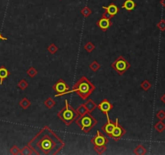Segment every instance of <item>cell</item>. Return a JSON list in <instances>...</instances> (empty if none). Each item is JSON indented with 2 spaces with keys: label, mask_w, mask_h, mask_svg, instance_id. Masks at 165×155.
<instances>
[{
  "label": "cell",
  "mask_w": 165,
  "mask_h": 155,
  "mask_svg": "<svg viewBox=\"0 0 165 155\" xmlns=\"http://www.w3.org/2000/svg\"><path fill=\"white\" fill-rule=\"evenodd\" d=\"M34 154L56 155L65 146L64 141L48 126H45L28 143Z\"/></svg>",
  "instance_id": "obj_1"
},
{
  "label": "cell",
  "mask_w": 165,
  "mask_h": 155,
  "mask_svg": "<svg viewBox=\"0 0 165 155\" xmlns=\"http://www.w3.org/2000/svg\"><path fill=\"white\" fill-rule=\"evenodd\" d=\"M95 86L85 76H82L73 85V89L71 91L64 92V93L60 94L59 96H62V95L69 94V93H77L80 96L81 100H86L91 95L93 92L95 91Z\"/></svg>",
  "instance_id": "obj_2"
},
{
  "label": "cell",
  "mask_w": 165,
  "mask_h": 155,
  "mask_svg": "<svg viewBox=\"0 0 165 155\" xmlns=\"http://www.w3.org/2000/svg\"><path fill=\"white\" fill-rule=\"evenodd\" d=\"M64 103L65 106L61 111H58L57 117H59V119L61 121L64 122L66 126H69L73 122L78 118L79 115L75 108H73L72 106L69 104L67 100H64Z\"/></svg>",
  "instance_id": "obj_3"
},
{
  "label": "cell",
  "mask_w": 165,
  "mask_h": 155,
  "mask_svg": "<svg viewBox=\"0 0 165 155\" xmlns=\"http://www.w3.org/2000/svg\"><path fill=\"white\" fill-rule=\"evenodd\" d=\"M76 124L78 125L81 130L85 133H88L92 130L93 127L98 125V120L95 117L91 115V113L85 114L84 116H81L76 120Z\"/></svg>",
  "instance_id": "obj_4"
},
{
  "label": "cell",
  "mask_w": 165,
  "mask_h": 155,
  "mask_svg": "<svg viewBox=\"0 0 165 155\" xmlns=\"http://www.w3.org/2000/svg\"><path fill=\"white\" fill-rule=\"evenodd\" d=\"M131 64L126 61V58L123 56H119L115 61L111 64L112 69H114L119 75H123L125 74L127 69L131 68Z\"/></svg>",
  "instance_id": "obj_5"
},
{
  "label": "cell",
  "mask_w": 165,
  "mask_h": 155,
  "mask_svg": "<svg viewBox=\"0 0 165 155\" xmlns=\"http://www.w3.org/2000/svg\"><path fill=\"white\" fill-rule=\"evenodd\" d=\"M126 133V129L118 124V119L115 120V127L114 130L111 133V134L109 136L110 138H112L115 141H118L123 136L125 135Z\"/></svg>",
  "instance_id": "obj_6"
},
{
  "label": "cell",
  "mask_w": 165,
  "mask_h": 155,
  "mask_svg": "<svg viewBox=\"0 0 165 155\" xmlns=\"http://www.w3.org/2000/svg\"><path fill=\"white\" fill-rule=\"evenodd\" d=\"M53 89L56 92L55 97H58L62 93L69 91V86H68V84L65 83L64 79L61 78L53 86Z\"/></svg>",
  "instance_id": "obj_7"
},
{
  "label": "cell",
  "mask_w": 165,
  "mask_h": 155,
  "mask_svg": "<svg viewBox=\"0 0 165 155\" xmlns=\"http://www.w3.org/2000/svg\"><path fill=\"white\" fill-rule=\"evenodd\" d=\"M90 142L93 145H104L109 142V139L107 138V137H105V135L101 134L100 131L98 130L96 135L90 140Z\"/></svg>",
  "instance_id": "obj_8"
},
{
  "label": "cell",
  "mask_w": 165,
  "mask_h": 155,
  "mask_svg": "<svg viewBox=\"0 0 165 155\" xmlns=\"http://www.w3.org/2000/svg\"><path fill=\"white\" fill-rule=\"evenodd\" d=\"M97 107H98V109H99L101 112L106 114L107 119L109 120V111H111L112 109H113V108H114V106H113V104H112L108 100H107V99H104Z\"/></svg>",
  "instance_id": "obj_9"
},
{
  "label": "cell",
  "mask_w": 165,
  "mask_h": 155,
  "mask_svg": "<svg viewBox=\"0 0 165 155\" xmlns=\"http://www.w3.org/2000/svg\"><path fill=\"white\" fill-rule=\"evenodd\" d=\"M97 25H98V27L101 31H103V32H106V31L110 28V27H111L112 25V22L110 21V19H107V18H101L98 20V22H97Z\"/></svg>",
  "instance_id": "obj_10"
},
{
  "label": "cell",
  "mask_w": 165,
  "mask_h": 155,
  "mask_svg": "<svg viewBox=\"0 0 165 155\" xmlns=\"http://www.w3.org/2000/svg\"><path fill=\"white\" fill-rule=\"evenodd\" d=\"M115 127V122L111 120H107V123L105 124L103 126H101V130L103 131L104 133H106L108 137H109L111 133L114 130Z\"/></svg>",
  "instance_id": "obj_11"
},
{
  "label": "cell",
  "mask_w": 165,
  "mask_h": 155,
  "mask_svg": "<svg viewBox=\"0 0 165 155\" xmlns=\"http://www.w3.org/2000/svg\"><path fill=\"white\" fill-rule=\"evenodd\" d=\"M102 8L105 9L107 13H108L110 16H111L112 17L116 16V15L118 14V7L115 4H114V3L110 4L108 7H102Z\"/></svg>",
  "instance_id": "obj_12"
},
{
  "label": "cell",
  "mask_w": 165,
  "mask_h": 155,
  "mask_svg": "<svg viewBox=\"0 0 165 155\" xmlns=\"http://www.w3.org/2000/svg\"><path fill=\"white\" fill-rule=\"evenodd\" d=\"M85 107L86 108L87 111L89 113H91L93 111H94L95 110V108H97V104H96V103L92 100V99H89V100H87L86 102L85 103Z\"/></svg>",
  "instance_id": "obj_13"
},
{
  "label": "cell",
  "mask_w": 165,
  "mask_h": 155,
  "mask_svg": "<svg viewBox=\"0 0 165 155\" xmlns=\"http://www.w3.org/2000/svg\"><path fill=\"white\" fill-rule=\"evenodd\" d=\"M135 3H134L133 0H126L122 6V8L126 9V11H133L135 7Z\"/></svg>",
  "instance_id": "obj_14"
},
{
  "label": "cell",
  "mask_w": 165,
  "mask_h": 155,
  "mask_svg": "<svg viewBox=\"0 0 165 155\" xmlns=\"http://www.w3.org/2000/svg\"><path fill=\"white\" fill-rule=\"evenodd\" d=\"M10 75V72L8 69H7L5 67H0V85L3 84V80L7 78Z\"/></svg>",
  "instance_id": "obj_15"
},
{
  "label": "cell",
  "mask_w": 165,
  "mask_h": 155,
  "mask_svg": "<svg viewBox=\"0 0 165 155\" xmlns=\"http://www.w3.org/2000/svg\"><path fill=\"white\" fill-rule=\"evenodd\" d=\"M134 154L137 155H143L147 154V149L143 146V145H138L137 146L134 148Z\"/></svg>",
  "instance_id": "obj_16"
},
{
  "label": "cell",
  "mask_w": 165,
  "mask_h": 155,
  "mask_svg": "<svg viewBox=\"0 0 165 155\" xmlns=\"http://www.w3.org/2000/svg\"><path fill=\"white\" fill-rule=\"evenodd\" d=\"M19 104H20V106L23 109L26 110V109H28V108L31 106V103L30 100H28V98H23V99H22V100H20Z\"/></svg>",
  "instance_id": "obj_17"
},
{
  "label": "cell",
  "mask_w": 165,
  "mask_h": 155,
  "mask_svg": "<svg viewBox=\"0 0 165 155\" xmlns=\"http://www.w3.org/2000/svg\"><path fill=\"white\" fill-rule=\"evenodd\" d=\"M44 104L45 105L46 108H48V109H51V108H53L54 106L56 105V101L53 99V98H51V97H48L47 100H45V102H44Z\"/></svg>",
  "instance_id": "obj_18"
},
{
  "label": "cell",
  "mask_w": 165,
  "mask_h": 155,
  "mask_svg": "<svg viewBox=\"0 0 165 155\" xmlns=\"http://www.w3.org/2000/svg\"><path fill=\"white\" fill-rule=\"evenodd\" d=\"M154 128L158 133H163L165 130V124L163 120H160L154 125Z\"/></svg>",
  "instance_id": "obj_19"
},
{
  "label": "cell",
  "mask_w": 165,
  "mask_h": 155,
  "mask_svg": "<svg viewBox=\"0 0 165 155\" xmlns=\"http://www.w3.org/2000/svg\"><path fill=\"white\" fill-rule=\"evenodd\" d=\"M93 150H95V152L98 153V154H104L107 151V145H94Z\"/></svg>",
  "instance_id": "obj_20"
},
{
  "label": "cell",
  "mask_w": 165,
  "mask_h": 155,
  "mask_svg": "<svg viewBox=\"0 0 165 155\" xmlns=\"http://www.w3.org/2000/svg\"><path fill=\"white\" fill-rule=\"evenodd\" d=\"M33 154L34 153L32 150H31V148L28 145L23 147L22 150H20V154L22 155H31Z\"/></svg>",
  "instance_id": "obj_21"
},
{
  "label": "cell",
  "mask_w": 165,
  "mask_h": 155,
  "mask_svg": "<svg viewBox=\"0 0 165 155\" xmlns=\"http://www.w3.org/2000/svg\"><path fill=\"white\" fill-rule=\"evenodd\" d=\"M89 67H90V69H91V70H93V72H97V71H98L99 69L101 68V66H100V64L98 63V61L94 60V61H92V63L90 64V66H89Z\"/></svg>",
  "instance_id": "obj_22"
},
{
  "label": "cell",
  "mask_w": 165,
  "mask_h": 155,
  "mask_svg": "<svg viewBox=\"0 0 165 155\" xmlns=\"http://www.w3.org/2000/svg\"><path fill=\"white\" fill-rule=\"evenodd\" d=\"M28 86H29V84H28V83L25 79H21V80L18 83V85H17L18 88H20V90H22V91L26 90V89L28 87Z\"/></svg>",
  "instance_id": "obj_23"
},
{
  "label": "cell",
  "mask_w": 165,
  "mask_h": 155,
  "mask_svg": "<svg viewBox=\"0 0 165 155\" xmlns=\"http://www.w3.org/2000/svg\"><path fill=\"white\" fill-rule=\"evenodd\" d=\"M76 110H77V111L79 116H84L85 114L88 113V111H87L86 108L85 107L84 103H83V104H81V105L79 106L78 108H77Z\"/></svg>",
  "instance_id": "obj_24"
},
{
  "label": "cell",
  "mask_w": 165,
  "mask_h": 155,
  "mask_svg": "<svg viewBox=\"0 0 165 155\" xmlns=\"http://www.w3.org/2000/svg\"><path fill=\"white\" fill-rule=\"evenodd\" d=\"M47 49H48V53H50V54H52V55H53V54H55V53L57 52L58 47H57L54 43H52V44H50L49 45H48Z\"/></svg>",
  "instance_id": "obj_25"
},
{
  "label": "cell",
  "mask_w": 165,
  "mask_h": 155,
  "mask_svg": "<svg viewBox=\"0 0 165 155\" xmlns=\"http://www.w3.org/2000/svg\"><path fill=\"white\" fill-rule=\"evenodd\" d=\"M140 87L143 89V91H145V92H147L149 89L151 87V83L149 82L147 79H146L143 82V83H141V85H140Z\"/></svg>",
  "instance_id": "obj_26"
},
{
  "label": "cell",
  "mask_w": 165,
  "mask_h": 155,
  "mask_svg": "<svg viewBox=\"0 0 165 155\" xmlns=\"http://www.w3.org/2000/svg\"><path fill=\"white\" fill-rule=\"evenodd\" d=\"M84 49L87 53H91V52H93V51L94 50V49H95V45L93 44L92 42L89 41L88 43H86V44H85Z\"/></svg>",
  "instance_id": "obj_27"
},
{
  "label": "cell",
  "mask_w": 165,
  "mask_h": 155,
  "mask_svg": "<svg viewBox=\"0 0 165 155\" xmlns=\"http://www.w3.org/2000/svg\"><path fill=\"white\" fill-rule=\"evenodd\" d=\"M27 74L29 77L31 78H35L38 75V71H37V69H35L33 66H31L29 69H28V71H27Z\"/></svg>",
  "instance_id": "obj_28"
},
{
  "label": "cell",
  "mask_w": 165,
  "mask_h": 155,
  "mask_svg": "<svg viewBox=\"0 0 165 155\" xmlns=\"http://www.w3.org/2000/svg\"><path fill=\"white\" fill-rule=\"evenodd\" d=\"M81 13L83 16L88 17L89 16H90V15L92 14V11H91L89 7H85L83 10H81Z\"/></svg>",
  "instance_id": "obj_29"
},
{
  "label": "cell",
  "mask_w": 165,
  "mask_h": 155,
  "mask_svg": "<svg viewBox=\"0 0 165 155\" xmlns=\"http://www.w3.org/2000/svg\"><path fill=\"white\" fill-rule=\"evenodd\" d=\"M157 28H159L161 32H164L165 31V20L164 19H161L160 22L157 24Z\"/></svg>",
  "instance_id": "obj_30"
},
{
  "label": "cell",
  "mask_w": 165,
  "mask_h": 155,
  "mask_svg": "<svg viewBox=\"0 0 165 155\" xmlns=\"http://www.w3.org/2000/svg\"><path fill=\"white\" fill-rule=\"evenodd\" d=\"M156 117L160 120H165V111L164 110H160L156 113Z\"/></svg>",
  "instance_id": "obj_31"
},
{
  "label": "cell",
  "mask_w": 165,
  "mask_h": 155,
  "mask_svg": "<svg viewBox=\"0 0 165 155\" xmlns=\"http://www.w3.org/2000/svg\"><path fill=\"white\" fill-rule=\"evenodd\" d=\"M11 153L12 154H20V149L16 145H14L11 149Z\"/></svg>",
  "instance_id": "obj_32"
},
{
  "label": "cell",
  "mask_w": 165,
  "mask_h": 155,
  "mask_svg": "<svg viewBox=\"0 0 165 155\" xmlns=\"http://www.w3.org/2000/svg\"><path fill=\"white\" fill-rule=\"evenodd\" d=\"M102 17H103V18H107V19H111V18H113L111 16H110V15L107 13V11H106V12H104L103 15H102Z\"/></svg>",
  "instance_id": "obj_33"
},
{
  "label": "cell",
  "mask_w": 165,
  "mask_h": 155,
  "mask_svg": "<svg viewBox=\"0 0 165 155\" xmlns=\"http://www.w3.org/2000/svg\"><path fill=\"white\" fill-rule=\"evenodd\" d=\"M7 37H4V36H2L1 33H0V41H7Z\"/></svg>",
  "instance_id": "obj_34"
},
{
  "label": "cell",
  "mask_w": 165,
  "mask_h": 155,
  "mask_svg": "<svg viewBox=\"0 0 165 155\" xmlns=\"http://www.w3.org/2000/svg\"><path fill=\"white\" fill-rule=\"evenodd\" d=\"M160 100H161L164 103H165V94H163V96L160 98Z\"/></svg>",
  "instance_id": "obj_35"
},
{
  "label": "cell",
  "mask_w": 165,
  "mask_h": 155,
  "mask_svg": "<svg viewBox=\"0 0 165 155\" xmlns=\"http://www.w3.org/2000/svg\"><path fill=\"white\" fill-rule=\"evenodd\" d=\"M161 4H162L164 7H165V0H162L161 1Z\"/></svg>",
  "instance_id": "obj_36"
}]
</instances>
